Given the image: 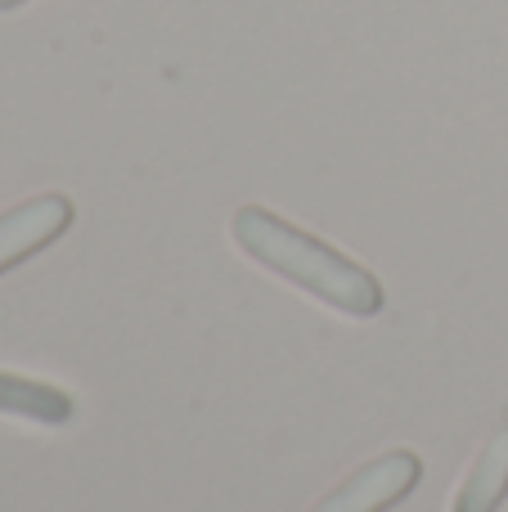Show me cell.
<instances>
[{"label": "cell", "mask_w": 508, "mask_h": 512, "mask_svg": "<svg viewBox=\"0 0 508 512\" xmlns=\"http://www.w3.org/2000/svg\"><path fill=\"white\" fill-rule=\"evenodd\" d=\"M18 5H27V0H0V14H5V9H18Z\"/></svg>", "instance_id": "cell-6"}, {"label": "cell", "mask_w": 508, "mask_h": 512, "mask_svg": "<svg viewBox=\"0 0 508 512\" xmlns=\"http://www.w3.org/2000/svg\"><path fill=\"white\" fill-rule=\"evenodd\" d=\"M0 414L27 418V423H41V427H63V423H72L77 405H72L68 391L50 387V382L0 373Z\"/></svg>", "instance_id": "cell-4"}, {"label": "cell", "mask_w": 508, "mask_h": 512, "mask_svg": "<svg viewBox=\"0 0 508 512\" xmlns=\"http://www.w3.org/2000/svg\"><path fill=\"white\" fill-rule=\"evenodd\" d=\"M508 495V427L486 441L455 495V512H495Z\"/></svg>", "instance_id": "cell-5"}, {"label": "cell", "mask_w": 508, "mask_h": 512, "mask_svg": "<svg viewBox=\"0 0 508 512\" xmlns=\"http://www.w3.org/2000/svg\"><path fill=\"white\" fill-rule=\"evenodd\" d=\"M72 225V203L63 194H41L0 212V274L23 265L27 256L59 243Z\"/></svg>", "instance_id": "cell-3"}, {"label": "cell", "mask_w": 508, "mask_h": 512, "mask_svg": "<svg viewBox=\"0 0 508 512\" xmlns=\"http://www.w3.org/2000/svg\"><path fill=\"white\" fill-rule=\"evenodd\" d=\"M234 243L252 256L257 265H266L270 274L306 288L311 297H320L324 306L342 310L356 319H374L383 310V283L365 270L360 261L342 256L324 239L288 225L284 216L266 212V207H239L234 212Z\"/></svg>", "instance_id": "cell-1"}, {"label": "cell", "mask_w": 508, "mask_h": 512, "mask_svg": "<svg viewBox=\"0 0 508 512\" xmlns=\"http://www.w3.org/2000/svg\"><path fill=\"white\" fill-rule=\"evenodd\" d=\"M419 477H423V463L414 450L378 454L365 468L351 472L338 490H329L311 512H387L419 486Z\"/></svg>", "instance_id": "cell-2"}]
</instances>
